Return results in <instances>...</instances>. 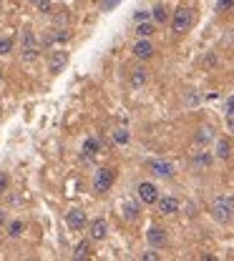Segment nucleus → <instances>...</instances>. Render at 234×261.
I'll return each mask as SVG.
<instances>
[{
  "instance_id": "f257e3e1",
  "label": "nucleus",
  "mask_w": 234,
  "mask_h": 261,
  "mask_svg": "<svg viewBox=\"0 0 234 261\" xmlns=\"http://www.w3.org/2000/svg\"><path fill=\"white\" fill-rule=\"evenodd\" d=\"M209 213L217 224H229L234 221V196L219 194L212 203H209Z\"/></svg>"
},
{
  "instance_id": "f03ea898",
  "label": "nucleus",
  "mask_w": 234,
  "mask_h": 261,
  "mask_svg": "<svg viewBox=\"0 0 234 261\" xmlns=\"http://www.w3.org/2000/svg\"><path fill=\"white\" fill-rule=\"evenodd\" d=\"M169 20H171V30H174V35H184V33H189L191 25H194V10H191L189 5H179Z\"/></svg>"
},
{
  "instance_id": "7ed1b4c3",
  "label": "nucleus",
  "mask_w": 234,
  "mask_h": 261,
  "mask_svg": "<svg viewBox=\"0 0 234 261\" xmlns=\"http://www.w3.org/2000/svg\"><path fill=\"white\" fill-rule=\"evenodd\" d=\"M113 181H116V168H111V166H101L96 173H93V181H91V186H93V194H108L111 191V186H113Z\"/></svg>"
},
{
  "instance_id": "20e7f679",
  "label": "nucleus",
  "mask_w": 234,
  "mask_h": 261,
  "mask_svg": "<svg viewBox=\"0 0 234 261\" xmlns=\"http://www.w3.org/2000/svg\"><path fill=\"white\" fill-rule=\"evenodd\" d=\"M20 56L23 61H35L38 58V38L33 33V28H23V35H20Z\"/></svg>"
},
{
  "instance_id": "39448f33",
  "label": "nucleus",
  "mask_w": 234,
  "mask_h": 261,
  "mask_svg": "<svg viewBox=\"0 0 234 261\" xmlns=\"http://www.w3.org/2000/svg\"><path fill=\"white\" fill-rule=\"evenodd\" d=\"M146 171L154 179H171L174 176V163L164 161V158H149L146 161Z\"/></svg>"
},
{
  "instance_id": "423d86ee",
  "label": "nucleus",
  "mask_w": 234,
  "mask_h": 261,
  "mask_svg": "<svg viewBox=\"0 0 234 261\" xmlns=\"http://www.w3.org/2000/svg\"><path fill=\"white\" fill-rule=\"evenodd\" d=\"M212 163H214V156H212L209 151H204V146H199V151H194V153L189 156V166H191L194 171H207Z\"/></svg>"
},
{
  "instance_id": "0eeeda50",
  "label": "nucleus",
  "mask_w": 234,
  "mask_h": 261,
  "mask_svg": "<svg viewBox=\"0 0 234 261\" xmlns=\"http://www.w3.org/2000/svg\"><path fill=\"white\" fill-rule=\"evenodd\" d=\"M131 53H134V58H139V61H151L156 48H154V43H151V38H139V40L131 46Z\"/></svg>"
},
{
  "instance_id": "6e6552de",
  "label": "nucleus",
  "mask_w": 234,
  "mask_h": 261,
  "mask_svg": "<svg viewBox=\"0 0 234 261\" xmlns=\"http://www.w3.org/2000/svg\"><path fill=\"white\" fill-rule=\"evenodd\" d=\"M66 226H68L71 231H83V229L88 226L86 211H83V208H71V211H66Z\"/></svg>"
},
{
  "instance_id": "1a4fd4ad",
  "label": "nucleus",
  "mask_w": 234,
  "mask_h": 261,
  "mask_svg": "<svg viewBox=\"0 0 234 261\" xmlns=\"http://www.w3.org/2000/svg\"><path fill=\"white\" fill-rule=\"evenodd\" d=\"M154 206L159 208L161 216H174V213H179V208H181V203H179L176 196H159Z\"/></svg>"
},
{
  "instance_id": "9d476101",
  "label": "nucleus",
  "mask_w": 234,
  "mask_h": 261,
  "mask_svg": "<svg viewBox=\"0 0 234 261\" xmlns=\"http://www.w3.org/2000/svg\"><path fill=\"white\" fill-rule=\"evenodd\" d=\"M136 196H139V201H141V203L154 206L156 198H159V189H156L151 181H141V184L136 186Z\"/></svg>"
},
{
  "instance_id": "9b49d317",
  "label": "nucleus",
  "mask_w": 234,
  "mask_h": 261,
  "mask_svg": "<svg viewBox=\"0 0 234 261\" xmlns=\"http://www.w3.org/2000/svg\"><path fill=\"white\" fill-rule=\"evenodd\" d=\"M66 65H68V53H66V51H53V53H51V58H48V73H51V75L63 73Z\"/></svg>"
},
{
  "instance_id": "f8f14e48",
  "label": "nucleus",
  "mask_w": 234,
  "mask_h": 261,
  "mask_svg": "<svg viewBox=\"0 0 234 261\" xmlns=\"http://www.w3.org/2000/svg\"><path fill=\"white\" fill-rule=\"evenodd\" d=\"M108 236V221L106 219H93L88 224V239L91 241H103Z\"/></svg>"
},
{
  "instance_id": "ddd939ff",
  "label": "nucleus",
  "mask_w": 234,
  "mask_h": 261,
  "mask_svg": "<svg viewBox=\"0 0 234 261\" xmlns=\"http://www.w3.org/2000/svg\"><path fill=\"white\" fill-rule=\"evenodd\" d=\"M146 241H149V246H151V249H164V246L169 244L166 229H161V226H151V229L146 231Z\"/></svg>"
},
{
  "instance_id": "4468645a",
  "label": "nucleus",
  "mask_w": 234,
  "mask_h": 261,
  "mask_svg": "<svg viewBox=\"0 0 234 261\" xmlns=\"http://www.w3.org/2000/svg\"><path fill=\"white\" fill-rule=\"evenodd\" d=\"M146 83H149V70H146L144 65L131 68V73H129V85H131L134 91H139V88H144Z\"/></svg>"
},
{
  "instance_id": "2eb2a0df",
  "label": "nucleus",
  "mask_w": 234,
  "mask_h": 261,
  "mask_svg": "<svg viewBox=\"0 0 234 261\" xmlns=\"http://www.w3.org/2000/svg\"><path fill=\"white\" fill-rule=\"evenodd\" d=\"M81 151H83V158H86V161L96 158V156L101 153V138H98V136H88V138L83 141Z\"/></svg>"
},
{
  "instance_id": "dca6fc26",
  "label": "nucleus",
  "mask_w": 234,
  "mask_h": 261,
  "mask_svg": "<svg viewBox=\"0 0 234 261\" xmlns=\"http://www.w3.org/2000/svg\"><path fill=\"white\" fill-rule=\"evenodd\" d=\"M217 136H214V128L212 126H199V128L194 130V143L197 146H207V143H212Z\"/></svg>"
},
{
  "instance_id": "f3484780",
  "label": "nucleus",
  "mask_w": 234,
  "mask_h": 261,
  "mask_svg": "<svg viewBox=\"0 0 234 261\" xmlns=\"http://www.w3.org/2000/svg\"><path fill=\"white\" fill-rule=\"evenodd\" d=\"M23 231H25V224H23L20 219H13V221L5 224V234H8V239H20Z\"/></svg>"
},
{
  "instance_id": "a211bd4d",
  "label": "nucleus",
  "mask_w": 234,
  "mask_h": 261,
  "mask_svg": "<svg viewBox=\"0 0 234 261\" xmlns=\"http://www.w3.org/2000/svg\"><path fill=\"white\" fill-rule=\"evenodd\" d=\"M214 156L222 158V161L232 158V141H229V138H219V141H217V151H214Z\"/></svg>"
},
{
  "instance_id": "6ab92c4d",
  "label": "nucleus",
  "mask_w": 234,
  "mask_h": 261,
  "mask_svg": "<svg viewBox=\"0 0 234 261\" xmlns=\"http://www.w3.org/2000/svg\"><path fill=\"white\" fill-rule=\"evenodd\" d=\"M71 38V33L66 30V28H53L51 30V35H48V40H46V46H56V43H66Z\"/></svg>"
},
{
  "instance_id": "aec40b11",
  "label": "nucleus",
  "mask_w": 234,
  "mask_h": 261,
  "mask_svg": "<svg viewBox=\"0 0 234 261\" xmlns=\"http://www.w3.org/2000/svg\"><path fill=\"white\" fill-rule=\"evenodd\" d=\"M121 213H124V219H126V221H136L141 211H139V203H136V201H124Z\"/></svg>"
},
{
  "instance_id": "412c9836",
  "label": "nucleus",
  "mask_w": 234,
  "mask_h": 261,
  "mask_svg": "<svg viewBox=\"0 0 234 261\" xmlns=\"http://www.w3.org/2000/svg\"><path fill=\"white\" fill-rule=\"evenodd\" d=\"M151 18H154L156 25H164L166 20H169V8L164 5V3H159V5H154L151 8Z\"/></svg>"
},
{
  "instance_id": "4be33fe9",
  "label": "nucleus",
  "mask_w": 234,
  "mask_h": 261,
  "mask_svg": "<svg viewBox=\"0 0 234 261\" xmlns=\"http://www.w3.org/2000/svg\"><path fill=\"white\" fill-rule=\"evenodd\" d=\"M154 33H156V23H149V20L136 23V35L139 38H151Z\"/></svg>"
},
{
  "instance_id": "5701e85b",
  "label": "nucleus",
  "mask_w": 234,
  "mask_h": 261,
  "mask_svg": "<svg viewBox=\"0 0 234 261\" xmlns=\"http://www.w3.org/2000/svg\"><path fill=\"white\" fill-rule=\"evenodd\" d=\"M88 256H91V239L76 244V249H73V259H88Z\"/></svg>"
},
{
  "instance_id": "b1692460",
  "label": "nucleus",
  "mask_w": 234,
  "mask_h": 261,
  "mask_svg": "<svg viewBox=\"0 0 234 261\" xmlns=\"http://www.w3.org/2000/svg\"><path fill=\"white\" fill-rule=\"evenodd\" d=\"M129 138H131V136H129V130L126 128H116L113 130V141H116V143H121V146H124V143H129Z\"/></svg>"
},
{
  "instance_id": "393cba45",
  "label": "nucleus",
  "mask_w": 234,
  "mask_h": 261,
  "mask_svg": "<svg viewBox=\"0 0 234 261\" xmlns=\"http://www.w3.org/2000/svg\"><path fill=\"white\" fill-rule=\"evenodd\" d=\"M13 53V40L10 38H0V56H10Z\"/></svg>"
},
{
  "instance_id": "a878e982",
  "label": "nucleus",
  "mask_w": 234,
  "mask_h": 261,
  "mask_svg": "<svg viewBox=\"0 0 234 261\" xmlns=\"http://www.w3.org/2000/svg\"><path fill=\"white\" fill-rule=\"evenodd\" d=\"M217 10H219V13H232L234 0H217Z\"/></svg>"
},
{
  "instance_id": "bb28decb",
  "label": "nucleus",
  "mask_w": 234,
  "mask_h": 261,
  "mask_svg": "<svg viewBox=\"0 0 234 261\" xmlns=\"http://www.w3.org/2000/svg\"><path fill=\"white\" fill-rule=\"evenodd\" d=\"M119 3H121V0H101V10H103V13H111Z\"/></svg>"
},
{
  "instance_id": "cd10ccee",
  "label": "nucleus",
  "mask_w": 234,
  "mask_h": 261,
  "mask_svg": "<svg viewBox=\"0 0 234 261\" xmlns=\"http://www.w3.org/2000/svg\"><path fill=\"white\" fill-rule=\"evenodd\" d=\"M38 10H41L43 15H48V13H53V5H51V0H41V3H38Z\"/></svg>"
},
{
  "instance_id": "c85d7f7f",
  "label": "nucleus",
  "mask_w": 234,
  "mask_h": 261,
  "mask_svg": "<svg viewBox=\"0 0 234 261\" xmlns=\"http://www.w3.org/2000/svg\"><path fill=\"white\" fill-rule=\"evenodd\" d=\"M224 108H227V116H229V118H234V96H229V98H227Z\"/></svg>"
},
{
  "instance_id": "c756f323",
  "label": "nucleus",
  "mask_w": 234,
  "mask_h": 261,
  "mask_svg": "<svg viewBox=\"0 0 234 261\" xmlns=\"http://www.w3.org/2000/svg\"><path fill=\"white\" fill-rule=\"evenodd\" d=\"M141 259H144V261H159V259H161V256H159L156 251H146V254H144Z\"/></svg>"
},
{
  "instance_id": "7c9ffc66",
  "label": "nucleus",
  "mask_w": 234,
  "mask_h": 261,
  "mask_svg": "<svg viewBox=\"0 0 234 261\" xmlns=\"http://www.w3.org/2000/svg\"><path fill=\"white\" fill-rule=\"evenodd\" d=\"M5 191H8V176L0 173V194H5Z\"/></svg>"
},
{
  "instance_id": "2f4dec72",
  "label": "nucleus",
  "mask_w": 234,
  "mask_h": 261,
  "mask_svg": "<svg viewBox=\"0 0 234 261\" xmlns=\"http://www.w3.org/2000/svg\"><path fill=\"white\" fill-rule=\"evenodd\" d=\"M5 224H8V216H5V211H3V208H0V229H3V226H5Z\"/></svg>"
},
{
  "instance_id": "473e14b6",
  "label": "nucleus",
  "mask_w": 234,
  "mask_h": 261,
  "mask_svg": "<svg viewBox=\"0 0 234 261\" xmlns=\"http://www.w3.org/2000/svg\"><path fill=\"white\" fill-rule=\"evenodd\" d=\"M134 20H136V23H141V20H146V13H136V15H134Z\"/></svg>"
},
{
  "instance_id": "72a5a7b5",
  "label": "nucleus",
  "mask_w": 234,
  "mask_h": 261,
  "mask_svg": "<svg viewBox=\"0 0 234 261\" xmlns=\"http://www.w3.org/2000/svg\"><path fill=\"white\" fill-rule=\"evenodd\" d=\"M28 3H33V5H38V3H41V0H28Z\"/></svg>"
},
{
  "instance_id": "f704fd0d",
  "label": "nucleus",
  "mask_w": 234,
  "mask_h": 261,
  "mask_svg": "<svg viewBox=\"0 0 234 261\" xmlns=\"http://www.w3.org/2000/svg\"><path fill=\"white\" fill-rule=\"evenodd\" d=\"M0 83H3V68H0Z\"/></svg>"
}]
</instances>
